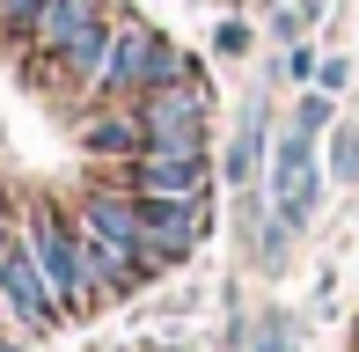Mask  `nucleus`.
Returning <instances> with one entry per match:
<instances>
[{
  "mask_svg": "<svg viewBox=\"0 0 359 352\" xmlns=\"http://www.w3.org/2000/svg\"><path fill=\"white\" fill-rule=\"evenodd\" d=\"M103 81H140V88H169L176 81V52L161 37H147V29H125L118 44H110V74Z\"/></svg>",
  "mask_w": 359,
  "mask_h": 352,
  "instance_id": "39448f33",
  "label": "nucleus"
},
{
  "mask_svg": "<svg viewBox=\"0 0 359 352\" xmlns=\"http://www.w3.org/2000/svg\"><path fill=\"white\" fill-rule=\"evenodd\" d=\"M323 125H330V95H308V103L293 110V125H286L279 154H271L279 220H293V228H301V220L316 213V198H323V176H316V140H323Z\"/></svg>",
  "mask_w": 359,
  "mask_h": 352,
  "instance_id": "f257e3e1",
  "label": "nucleus"
},
{
  "mask_svg": "<svg viewBox=\"0 0 359 352\" xmlns=\"http://www.w3.org/2000/svg\"><path fill=\"white\" fill-rule=\"evenodd\" d=\"M95 29V0H44V52H67Z\"/></svg>",
  "mask_w": 359,
  "mask_h": 352,
  "instance_id": "0eeeda50",
  "label": "nucleus"
},
{
  "mask_svg": "<svg viewBox=\"0 0 359 352\" xmlns=\"http://www.w3.org/2000/svg\"><path fill=\"white\" fill-rule=\"evenodd\" d=\"M286 74H293V81H308V74H316V59H308V44H293V52H286Z\"/></svg>",
  "mask_w": 359,
  "mask_h": 352,
  "instance_id": "9d476101",
  "label": "nucleus"
},
{
  "mask_svg": "<svg viewBox=\"0 0 359 352\" xmlns=\"http://www.w3.org/2000/svg\"><path fill=\"white\" fill-rule=\"evenodd\" d=\"M37 8H44V0H0V15H8V22H29Z\"/></svg>",
  "mask_w": 359,
  "mask_h": 352,
  "instance_id": "9b49d317",
  "label": "nucleus"
},
{
  "mask_svg": "<svg viewBox=\"0 0 359 352\" xmlns=\"http://www.w3.org/2000/svg\"><path fill=\"white\" fill-rule=\"evenodd\" d=\"M133 184L161 191V198H198L205 169H198V154H147V162L133 169Z\"/></svg>",
  "mask_w": 359,
  "mask_h": 352,
  "instance_id": "423d86ee",
  "label": "nucleus"
},
{
  "mask_svg": "<svg viewBox=\"0 0 359 352\" xmlns=\"http://www.w3.org/2000/svg\"><path fill=\"white\" fill-rule=\"evenodd\" d=\"M140 125H147V147L154 154H198V88H184V81L154 88Z\"/></svg>",
  "mask_w": 359,
  "mask_h": 352,
  "instance_id": "20e7f679",
  "label": "nucleus"
},
{
  "mask_svg": "<svg viewBox=\"0 0 359 352\" xmlns=\"http://www.w3.org/2000/svg\"><path fill=\"white\" fill-rule=\"evenodd\" d=\"M330 176H337V184H352V176H359V133H337V147H330Z\"/></svg>",
  "mask_w": 359,
  "mask_h": 352,
  "instance_id": "1a4fd4ad",
  "label": "nucleus"
},
{
  "mask_svg": "<svg viewBox=\"0 0 359 352\" xmlns=\"http://www.w3.org/2000/svg\"><path fill=\"white\" fill-rule=\"evenodd\" d=\"M257 154H264V118H250L235 133V147H227V184H250V176H257Z\"/></svg>",
  "mask_w": 359,
  "mask_h": 352,
  "instance_id": "6e6552de",
  "label": "nucleus"
},
{
  "mask_svg": "<svg viewBox=\"0 0 359 352\" xmlns=\"http://www.w3.org/2000/svg\"><path fill=\"white\" fill-rule=\"evenodd\" d=\"M0 294H8V309L22 316L29 330H44V323H52L59 294H52V279H44V264H37V243L0 250Z\"/></svg>",
  "mask_w": 359,
  "mask_h": 352,
  "instance_id": "7ed1b4c3",
  "label": "nucleus"
},
{
  "mask_svg": "<svg viewBox=\"0 0 359 352\" xmlns=\"http://www.w3.org/2000/svg\"><path fill=\"white\" fill-rule=\"evenodd\" d=\"M37 264H44V279H52V294H59V309H88V271H81V257H88V243L67 228L59 213H44L37 220Z\"/></svg>",
  "mask_w": 359,
  "mask_h": 352,
  "instance_id": "f03ea898",
  "label": "nucleus"
}]
</instances>
